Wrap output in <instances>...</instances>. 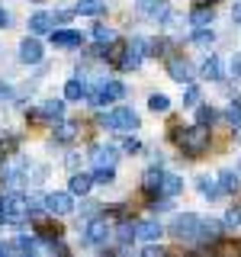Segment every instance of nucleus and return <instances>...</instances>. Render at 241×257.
I'll return each instance as SVG.
<instances>
[{"instance_id": "37", "label": "nucleus", "mask_w": 241, "mask_h": 257, "mask_svg": "<svg viewBox=\"0 0 241 257\" xmlns=\"http://www.w3.org/2000/svg\"><path fill=\"white\" fill-rule=\"evenodd\" d=\"M77 10H55V23H68Z\"/></svg>"}, {"instance_id": "38", "label": "nucleus", "mask_w": 241, "mask_h": 257, "mask_svg": "<svg viewBox=\"0 0 241 257\" xmlns=\"http://www.w3.org/2000/svg\"><path fill=\"white\" fill-rule=\"evenodd\" d=\"M231 74H235V77H241V52L235 55V58H231Z\"/></svg>"}, {"instance_id": "46", "label": "nucleus", "mask_w": 241, "mask_h": 257, "mask_svg": "<svg viewBox=\"0 0 241 257\" xmlns=\"http://www.w3.org/2000/svg\"><path fill=\"white\" fill-rule=\"evenodd\" d=\"M238 174H241V161H238Z\"/></svg>"}, {"instance_id": "25", "label": "nucleus", "mask_w": 241, "mask_h": 257, "mask_svg": "<svg viewBox=\"0 0 241 257\" xmlns=\"http://www.w3.org/2000/svg\"><path fill=\"white\" fill-rule=\"evenodd\" d=\"M77 135V122H58L55 125V142H71Z\"/></svg>"}, {"instance_id": "20", "label": "nucleus", "mask_w": 241, "mask_h": 257, "mask_svg": "<svg viewBox=\"0 0 241 257\" xmlns=\"http://www.w3.org/2000/svg\"><path fill=\"white\" fill-rule=\"evenodd\" d=\"M74 10H77L80 16H100L103 10H106V4H103V0H77Z\"/></svg>"}, {"instance_id": "28", "label": "nucleus", "mask_w": 241, "mask_h": 257, "mask_svg": "<svg viewBox=\"0 0 241 257\" xmlns=\"http://www.w3.org/2000/svg\"><path fill=\"white\" fill-rule=\"evenodd\" d=\"M148 109L151 112H167V109H171V100H167L164 93H151L148 96Z\"/></svg>"}, {"instance_id": "6", "label": "nucleus", "mask_w": 241, "mask_h": 257, "mask_svg": "<svg viewBox=\"0 0 241 257\" xmlns=\"http://www.w3.org/2000/svg\"><path fill=\"white\" fill-rule=\"evenodd\" d=\"M135 10H139L142 16H148V20H155V23H167V16H171V4H167V0H139Z\"/></svg>"}, {"instance_id": "17", "label": "nucleus", "mask_w": 241, "mask_h": 257, "mask_svg": "<svg viewBox=\"0 0 241 257\" xmlns=\"http://www.w3.org/2000/svg\"><path fill=\"white\" fill-rule=\"evenodd\" d=\"M161 183H164V171H161V164L151 167V171H145V177H142V190L145 193H161Z\"/></svg>"}, {"instance_id": "48", "label": "nucleus", "mask_w": 241, "mask_h": 257, "mask_svg": "<svg viewBox=\"0 0 241 257\" xmlns=\"http://www.w3.org/2000/svg\"><path fill=\"white\" fill-rule=\"evenodd\" d=\"M0 206H4V196H0Z\"/></svg>"}, {"instance_id": "3", "label": "nucleus", "mask_w": 241, "mask_h": 257, "mask_svg": "<svg viewBox=\"0 0 241 257\" xmlns=\"http://www.w3.org/2000/svg\"><path fill=\"white\" fill-rule=\"evenodd\" d=\"M199 225H203V219H199V215L183 212V215H174V219H171V228H167V231H171L177 241H196Z\"/></svg>"}, {"instance_id": "39", "label": "nucleus", "mask_w": 241, "mask_h": 257, "mask_svg": "<svg viewBox=\"0 0 241 257\" xmlns=\"http://www.w3.org/2000/svg\"><path fill=\"white\" fill-rule=\"evenodd\" d=\"M13 219H10V212H7V209L4 206H0V225H10Z\"/></svg>"}, {"instance_id": "35", "label": "nucleus", "mask_w": 241, "mask_h": 257, "mask_svg": "<svg viewBox=\"0 0 241 257\" xmlns=\"http://www.w3.org/2000/svg\"><path fill=\"white\" fill-rule=\"evenodd\" d=\"M80 215H84V219H93V215H100V203H84V206H80Z\"/></svg>"}, {"instance_id": "34", "label": "nucleus", "mask_w": 241, "mask_h": 257, "mask_svg": "<svg viewBox=\"0 0 241 257\" xmlns=\"http://www.w3.org/2000/svg\"><path fill=\"white\" fill-rule=\"evenodd\" d=\"M199 103V87H187V93H183V106H196Z\"/></svg>"}, {"instance_id": "36", "label": "nucleus", "mask_w": 241, "mask_h": 257, "mask_svg": "<svg viewBox=\"0 0 241 257\" xmlns=\"http://www.w3.org/2000/svg\"><path fill=\"white\" fill-rule=\"evenodd\" d=\"M123 151L135 155V151H142V142H139V139H126V142H123Z\"/></svg>"}, {"instance_id": "1", "label": "nucleus", "mask_w": 241, "mask_h": 257, "mask_svg": "<svg viewBox=\"0 0 241 257\" xmlns=\"http://www.w3.org/2000/svg\"><path fill=\"white\" fill-rule=\"evenodd\" d=\"M171 135H174V142L180 145V151H183L187 158H199V155H203V151L209 148V128H206L203 122L187 125V128L177 125Z\"/></svg>"}, {"instance_id": "29", "label": "nucleus", "mask_w": 241, "mask_h": 257, "mask_svg": "<svg viewBox=\"0 0 241 257\" xmlns=\"http://www.w3.org/2000/svg\"><path fill=\"white\" fill-rule=\"evenodd\" d=\"M225 228H241V206H231L228 212H225Z\"/></svg>"}, {"instance_id": "16", "label": "nucleus", "mask_w": 241, "mask_h": 257, "mask_svg": "<svg viewBox=\"0 0 241 257\" xmlns=\"http://www.w3.org/2000/svg\"><path fill=\"white\" fill-rule=\"evenodd\" d=\"M52 23H55L52 13H32L29 16V32L32 36H45V32H52Z\"/></svg>"}, {"instance_id": "41", "label": "nucleus", "mask_w": 241, "mask_h": 257, "mask_svg": "<svg viewBox=\"0 0 241 257\" xmlns=\"http://www.w3.org/2000/svg\"><path fill=\"white\" fill-rule=\"evenodd\" d=\"M7 23H10V13H7V10H4V7H0V29H4V26H7Z\"/></svg>"}, {"instance_id": "11", "label": "nucleus", "mask_w": 241, "mask_h": 257, "mask_svg": "<svg viewBox=\"0 0 241 257\" xmlns=\"http://www.w3.org/2000/svg\"><path fill=\"white\" fill-rule=\"evenodd\" d=\"M45 58V52H42V45L36 42V39H23L20 42V61L23 64H39Z\"/></svg>"}, {"instance_id": "7", "label": "nucleus", "mask_w": 241, "mask_h": 257, "mask_svg": "<svg viewBox=\"0 0 241 257\" xmlns=\"http://www.w3.org/2000/svg\"><path fill=\"white\" fill-rule=\"evenodd\" d=\"M61 116H64V103L61 100H45L29 112V119H48V122H58Z\"/></svg>"}, {"instance_id": "8", "label": "nucleus", "mask_w": 241, "mask_h": 257, "mask_svg": "<svg viewBox=\"0 0 241 257\" xmlns=\"http://www.w3.org/2000/svg\"><path fill=\"white\" fill-rule=\"evenodd\" d=\"M167 74H171V80H177V84H193V68L187 58H171L167 61Z\"/></svg>"}, {"instance_id": "22", "label": "nucleus", "mask_w": 241, "mask_h": 257, "mask_svg": "<svg viewBox=\"0 0 241 257\" xmlns=\"http://www.w3.org/2000/svg\"><path fill=\"white\" fill-rule=\"evenodd\" d=\"M183 190V180H180V177H177V174H164V183H161V196H177V193H180Z\"/></svg>"}, {"instance_id": "10", "label": "nucleus", "mask_w": 241, "mask_h": 257, "mask_svg": "<svg viewBox=\"0 0 241 257\" xmlns=\"http://www.w3.org/2000/svg\"><path fill=\"white\" fill-rule=\"evenodd\" d=\"M74 193H48V212H55V215H68L71 209H74Z\"/></svg>"}, {"instance_id": "31", "label": "nucleus", "mask_w": 241, "mask_h": 257, "mask_svg": "<svg viewBox=\"0 0 241 257\" xmlns=\"http://www.w3.org/2000/svg\"><path fill=\"white\" fill-rule=\"evenodd\" d=\"M225 119H228V125H231V128H241V103H238V100L228 106V112H225Z\"/></svg>"}, {"instance_id": "43", "label": "nucleus", "mask_w": 241, "mask_h": 257, "mask_svg": "<svg viewBox=\"0 0 241 257\" xmlns=\"http://www.w3.org/2000/svg\"><path fill=\"white\" fill-rule=\"evenodd\" d=\"M0 96H10V87H7L4 80H0Z\"/></svg>"}, {"instance_id": "26", "label": "nucleus", "mask_w": 241, "mask_h": 257, "mask_svg": "<svg viewBox=\"0 0 241 257\" xmlns=\"http://www.w3.org/2000/svg\"><path fill=\"white\" fill-rule=\"evenodd\" d=\"M215 42V36H212V29H206V26H199L196 32H193V45H199V48H209Z\"/></svg>"}, {"instance_id": "19", "label": "nucleus", "mask_w": 241, "mask_h": 257, "mask_svg": "<svg viewBox=\"0 0 241 257\" xmlns=\"http://www.w3.org/2000/svg\"><path fill=\"white\" fill-rule=\"evenodd\" d=\"M196 187H199V193H203L206 199H219V196H222V183H219V180H212L209 174H206V177H199Z\"/></svg>"}, {"instance_id": "24", "label": "nucleus", "mask_w": 241, "mask_h": 257, "mask_svg": "<svg viewBox=\"0 0 241 257\" xmlns=\"http://www.w3.org/2000/svg\"><path fill=\"white\" fill-rule=\"evenodd\" d=\"M219 183H222V193H238V187H241V180H238L235 171H222Z\"/></svg>"}, {"instance_id": "5", "label": "nucleus", "mask_w": 241, "mask_h": 257, "mask_svg": "<svg viewBox=\"0 0 241 257\" xmlns=\"http://www.w3.org/2000/svg\"><path fill=\"white\" fill-rule=\"evenodd\" d=\"M112 235V225L106 215H93L90 222H87V228H84V244H93V247H100V244H106Z\"/></svg>"}, {"instance_id": "23", "label": "nucleus", "mask_w": 241, "mask_h": 257, "mask_svg": "<svg viewBox=\"0 0 241 257\" xmlns=\"http://www.w3.org/2000/svg\"><path fill=\"white\" fill-rule=\"evenodd\" d=\"M199 74L209 77V80H219L222 77V61L215 58V55H209V58L203 61V68H199Z\"/></svg>"}, {"instance_id": "13", "label": "nucleus", "mask_w": 241, "mask_h": 257, "mask_svg": "<svg viewBox=\"0 0 241 257\" xmlns=\"http://www.w3.org/2000/svg\"><path fill=\"white\" fill-rule=\"evenodd\" d=\"M161 235H164V228H161V222H155V219L135 222V238H142V241H158Z\"/></svg>"}, {"instance_id": "21", "label": "nucleus", "mask_w": 241, "mask_h": 257, "mask_svg": "<svg viewBox=\"0 0 241 257\" xmlns=\"http://www.w3.org/2000/svg\"><path fill=\"white\" fill-rule=\"evenodd\" d=\"M190 23H193V26H209V23H212V7H209V4H196V10H193L190 13Z\"/></svg>"}, {"instance_id": "12", "label": "nucleus", "mask_w": 241, "mask_h": 257, "mask_svg": "<svg viewBox=\"0 0 241 257\" xmlns=\"http://www.w3.org/2000/svg\"><path fill=\"white\" fill-rule=\"evenodd\" d=\"M116 148L112 145H96V148L90 151V161H93V167H116Z\"/></svg>"}, {"instance_id": "44", "label": "nucleus", "mask_w": 241, "mask_h": 257, "mask_svg": "<svg viewBox=\"0 0 241 257\" xmlns=\"http://www.w3.org/2000/svg\"><path fill=\"white\" fill-rule=\"evenodd\" d=\"M10 247H13V244H0V254H7V251H10Z\"/></svg>"}, {"instance_id": "2", "label": "nucleus", "mask_w": 241, "mask_h": 257, "mask_svg": "<svg viewBox=\"0 0 241 257\" xmlns=\"http://www.w3.org/2000/svg\"><path fill=\"white\" fill-rule=\"evenodd\" d=\"M100 125L112 128V132H135V128H139V112L132 106H116V109H109L106 116H100Z\"/></svg>"}, {"instance_id": "40", "label": "nucleus", "mask_w": 241, "mask_h": 257, "mask_svg": "<svg viewBox=\"0 0 241 257\" xmlns=\"http://www.w3.org/2000/svg\"><path fill=\"white\" fill-rule=\"evenodd\" d=\"M164 251H161V247H145V257H161Z\"/></svg>"}, {"instance_id": "15", "label": "nucleus", "mask_w": 241, "mask_h": 257, "mask_svg": "<svg viewBox=\"0 0 241 257\" xmlns=\"http://www.w3.org/2000/svg\"><path fill=\"white\" fill-rule=\"evenodd\" d=\"M52 45H58V48H77L80 45V32H74V29H58V32H55L52 29Z\"/></svg>"}, {"instance_id": "14", "label": "nucleus", "mask_w": 241, "mask_h": 257, "mask_svg": "<svg viewBox=\"0 0 241 257\" xmlns=\"http://www.w3.org/2000/svg\"><path fill=\"white\" fill-rule=\"evenodd\" d=\"M93 183H96V180H93L90 174H77V171H74V174H71V180H68V190L74 193V196H87Z\"/></svg>"}, {"instance_id": "45", "label": "nucleus", "mask_w": 241, "mask_h": 257, "mask_svg": "<svg viewBox=\"0 0 241 257\" xmlns=\"http://www.w3.org/2000/svg\"><path fill=\"white\" fill-rule=\"evenodd\" d=\"M196 4H212V0H196Z\"/></svg>"}, {"instance_id": "32", "label": "nucleus", "mask_w": 241, "mask_h": 257, "mask_svg": "<svg viewBox=\"0 0 241 257\" xmlns=\"http://www.w3.org/2000/svg\"><path fill=\"white\" fill-rule=\"evenodd\" d=\"M196 122L212 125V122H215V109H212V106H199V109H196Z\"/></svg>"}, {"instance_id": "30", "label": "nucleus", "mask_w": 241, "mask_h": 257, "mask_svg": "<svg viewBox=\"0 0 241 257\" xmlns=\"http://www.w3.org/2000/svg\"><path fill=\"white\" fill-rule=\"evenodd\" d=\"M93 180H96V183H103V187H109V183L116 180V171H112V167H96Z\"/></svg>"}, {"instance_id": "27", "label": "nucleus", "mask_w": 241, "mask_h": 257, "mask_svg": "<svg viewBox=\"0 0 241 257\" xmlns=\"http://www.w3.org/2000/svg\"><path fill=\"white\" fill-rule=\"evenodd\" d=\"M93 39L100 45H112L116 42V29H109V26H93Z\"/></svg>"}, {"instance_id": "47", "label": "nucleus", "mask_w": 241, "mask_h": 257, "mask_svg": "<svg viewBox=\"0 0 241 257\" xmlns=\"http://www.w3.org/2000/svg\"><path fill=\"white\" fill-rule=\"evenodd\" d=\"M32 4H42V0H32Z\"/></svg>"}, {"instance_id": "9", "label": "nucleus", "mask_w": 241, "mask_h": 257, "mask_svg": "<svg viewBox=\"0 0 241 257\" xmlns=\"http://www.w3.org/2000/svg\"><path fill=\"white\" fill-rule=\"evenodd\" d=\"M225 231V222H215V219H203V225H199V235L196 241H203V244H215V241L222 238Z\"/></svg>"}, {"instance_id": "18", "label": "nucleus", "mask_w": 241, "mask_h": 257, "mask_svg": "<svg viewBox=\"0 0 241 257\" xmlns=\"http://www.w3.org/2000/svg\"><path fill=\"white\" fill-rule=\"evenodd\" d=\"M87 93H90V90H87V84L80 77H71L68 84H64V100H84Z\"/></svg>"}, {"instance_id": "42", "label": "nucleus", "mask_w": 241, "mask_h": 257, "mask_svg": "<svg viewBox=\"0 0 241 257\" xmlns=\"http://www.w3.org/2000/svg\"><path fill=\"white\" fill-rule=\"evenodd\" d=\"M231 20L241 23V4H235V10H231Z\"/></svg>"}, {"instance_id": "4", "label": "nucleus", "mask_w": 241, "mask_h": 257, "mask_svg": "<svg viewBox=\"0 0 241 257\" xmlns=\"http://www.w3.org/2000/svg\"><path fill=\"white\" fill-rule=\"evenodd\" d=\"M126 96V84L123 80H103L96 90L87 93V100L93 103V106H103V103H116V100H123Z\"/></svg>"}, {"instance_id": "33", "label": "nucleus", "mask_w": 241, "mask_h": 257, "mask_svg": "<svg viewBox=\"0 0 241 257\" xmlns=\"http://www.w3.org/2000/svg\"><path fill=\"white\" fill-rule=\"evenodd\" d=\"M116 238L123 241V244H129V241L135 238V225H129V222H126V225H119V228H116Z\"/></svg>"}]
</instances>
